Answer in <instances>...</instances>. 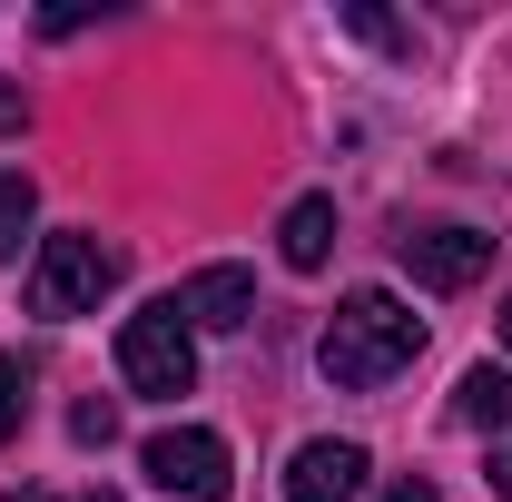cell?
I'll return each mask as SVG.
<instances>
[{
    "mask_svg": "<svg viewBox=\"0 0 512 502\" xmlns=\"http://www.w3.org/2000/svg\"><path fill=\"white\" fill-rule=\"evenodd\" d=\"M414 355H424V315L404 306L394 286H355L345 306L325 315V335H316L325 384H345V394H375V384H394Z\"/></svg>",
    "mask_w": 512,
    "mask_h": 502,
    "instance_id": "6da1fadb",
    "label": "cell"
},
{
    "mask_svg": "<svg viewBox=\"0 0 512 502\" xmlns=\"http://www.w3.org/2000/svg\"><path fill=\"white\" fill-rule=\"evenodd\" d=\"M119 286V256L99 247L89 227H60V237H40V256H30V315H50V325H69V315H99V296Z\"/></svg>",
    "mask_w": 512,
    "mask_h": 502,
    "instance_id": "7a4b0ae2",
    "label": "cell"
},
{
    "mask_svg": "<svg viewBox=\"0 0 512 502\" xmlns=\"http://www.w3.org/2000/svg\"><path fill=\"white\" fill-rule=\"evenodd\" d=\"M119 375H128V394H158V404H178L197 384V335L178 325V306L158 296V306H138L119 325Z\"/></svg>",
    "mask_w": 512,
    "mask_h": 502,
    "instance_id": "3957f363",
    "label": "cell"
},
{
    "mask_svg": "<svg viewBox=\"0 0 512 502\" xmlns=\"http://www.w3.org/2000/svg\"><path fill=\"white\" fill-rule=\"evenodd\" d=\"M148 483L178 502H227V483H237V463H227V434H207V424H168V434H148Z\"/></svg>",
    "mask_w": 512,
    "mask_h": 502,
    "instance_id": "277c9868",
    "label": "cell"
},
{
    "mask_svg": "<svg viewBox=\"0 0 512 502\" xmlns=\"http://www.w3.org/2000/svg\"><path fill=\"white\" fill-rule=\"evenodd\" d=\"M394 247L414 266V286H434V296L483 286V266H493V237H483V227H414V237H394Z\"/></svg>",
    "mask_w": 512,
    "mask_h": 502,
    "instance_id": "5b68a950",
    "label": "cell"
},
{
    "mask_svg": "<svg viewBox=\"0 0 512 502\" xmlns=\"http://www.w3.org/2000/svg\"><path fill=\"white\" fill-rule=\"evenodd\" d=\"M168 306H178L188 335H237V325H256V276L247 266H197Z\"/></svg>",
    "mask_w": 512,
    "mask_h": 502,
    "instance_id": "8992f818",
    "label": "cell"
},
{
    "mask_svg": "<svg viewBox=\"0 0 512 502\" xmlns=\"http://www.w3.org/2000/svg\"><path fill=\"white\" fill-rule=\"evenodd\" d=\"M365 443H335V434H316V443H296V463H286V502H355L365 493Z\"/></svg>",
    "mask_w": 512,
    "mask_h": 502,
    "instance_id": "52a82bcc",
    "label": "cell"
},
{
    "mask_svg": "<svg viewBox=\"0 0 512 502\" xmlns=\"http://www.w3.org/2000/svg\"><path fill=\"white\" fill-rule=\"evenodd\" d=\"M276 256H286L296 276H316L325 256H335V197H296V207L276 217Z\"/></svg>",
    "mask_w": 512,
    "mask_h": 502,
    "instance_id": "ba28073f",
    "label": "cell"
},
{
    "mask_svg": "<svg viewBox=\"0 0 512 502\" xmlns=\"http://www.w3.org/2000/svg\"><path fill=\"white\" fill-rule=\"evenodd\" d=\"M453 424H473V434H503V443H512V365H473V375L453 384Z\"/></svg>",
    "mask_w": 512,
    "mask_h": 502,
    "instance_id": "9c48e42d",
    "label": "cell"
},
{
    "mask_svg": "<svg viewBox=\"0 0 512 502\" xmlns=\"http://www.w3.org/2000/svg\"><path fill=\"white\" fill-rule=\"evenodd\" d=\"M30 217H40V188H30L20 168H0V256H20V237H30Z\"/></svg>",
    "mask_w": 512,
    "mask_h": 502,
    "instance_id": "30bf717a",
    "label": "cell"
},
{
    "mask_svg": "<svg viewBox=\"0 0 512 502\" xmlns=\"http://www.w3.org/2000/svg\"><path fill=\"white\" fill-rule=\"evenodd\" d=\"M20 424H30V365L0 355V443H20Z\"/></svg>",
    "mask_w": 512,
    "mask_h": 502,
    "instance_id": "8fae6325",
    "label": "cell"
},
{
    "mask_svg": "<svg viewBox=\"0 0 512 502\" xmlns=\"http://www.w3.org/2000/svg\"><path fill=\"white\" fill-rule=\"evenodd\" d=\"M69 434H79V443H109V434H119V414H109V404H79V414H69Z\"/></svg>",
    "mask_w": 512,
    "mask_h": 502,
    "instance_id": "7c38bea8",
    "label": "cell"
},
{
    "mask_svg": "<svg viewBox=\"0 0 512 502\" xmlns=\"http://www.w3.org/2000/svg\"><path fill=\"white\" fill-rule=\"evenodd\" d=\"M345 20H355V30H365V40H375V50H404V30H394V20H384V10H345Z\"/></svg>",
    "mask_w": 512,
    "mask_h": 502,
    "instance_id": "4fadbf2b",
    "label": "cell"
},
{
    "mask_svg": "<svg viewBox=\"0 0 512 502\" xmlns=\"http://www.w3.org/2000/svg\"><path fill=\"white\" fill-rule=\"evenodd\" d=\"M20 128H30V99H20V89L0 79V138H20Z\"/></svg>",
    "mask_w": 512,
    "mask_h": 502,
    "instance_id": "5bb4252c",
    "label": "cell"
},
{
    "mask_svg": "<svg viewBox=\"0 0 512 502\" xmlns=\"http://www.w3.org/2000/svg\"><path fill=\"white\" fill-rule=\"evenodd\" d=\"M375 502H444V493H434V483H424V473H404V483H384Z\"/></svg>",
    "mask_w": 512,
    "mask_h": 502,
    "instance_id": "9a60e30c",
    "label": "cell"
},
{
    "mask_svg": "<svg viewBox=\"0 0 512 502\" xmlns=\"http://www.w3.org/2000/svg\"><path fill=\"white\" fill-rule=\"evenodd\" d=\"M493 493L512 502V443H503V453H493Z\"/></svg>",
    "mask_w": 512,
    "mask_h": 502,
    "instance_id": "2e32d148",
    "label": "cell"
},
{
    "mask_svg": "<svg viewBox=\"0 0 512 502\" xmlns=\"http://www.w3.org/2000/svg\"><path fill=\"white\" fill-rule=\"evenodd\" d=\"M69 502H128V493H69Z\"/></svg>",
    "mask_w": 512,
    "mask_h": 502,
    "instance_id": "e0dca14e",
    "label": "cell"
},
{
    "mask_svg": "<svg viewBox=\"0 0 512 502\" xmlns=\"http://www.w3.org/2000/svg\"><path fill=\"white\" fill-rule=\"evenodd\" d=\"M503 345H512V306H503Z\"/></svg>",
    "mask_w": 512,
    "mask_h": 502,
    "instance_id": "ac0fdd59",
    "label": "cell"
}]
</instances>
